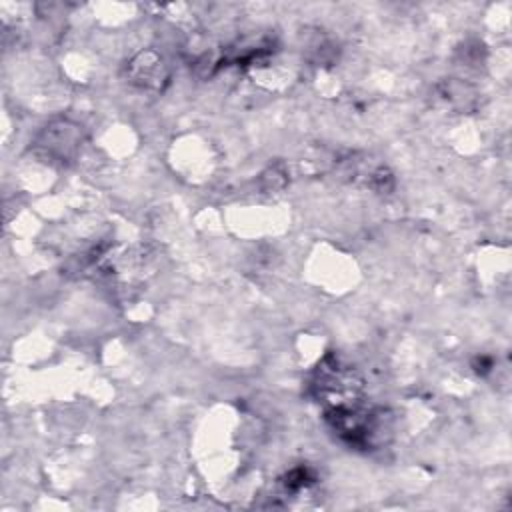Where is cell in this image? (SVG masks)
<instances>
[{"instance_id":"5","label":"cell","mask_w":512,"mask_h":512,"mask_svg":"<svg viewBox=\"0 0 512 512\" xmlns=\"http://www.w3.org/2000/svg\"><path fill=\"white\" fill-rule=\"evenodd\" d=\"M436 98L444 102V106H448L450 110L456 112H468L472 108H476L478 102V92L474 90V86L458 80V78H448L440 84H436L434 88Z\"/></svg>"},{"instance_id":"1","label":"cell","mask_w":512,"mask_h":512,"mask_svg":"<svg viewBox=\"0 0 512 512\" xmlns=\"http://www.w3.org/2000/svg\"><path fill=\"white\" fill-rule=\"evenodd\" d=\"M310 388L320 402L328 404V410L342 408L358 404V396L362 392V378L338 356L328 354L314 370Z\"/></svg>"},{"instance_id":"4","label":"cell","mask_w":512,"mask_h":512,"mask_svg":"<svg viewBox=\"0 0 512 512\" xmlns=\"http://www.w3.org/2000/svg\"><path fill=\"white\" fill-rule=\"evenodd\" d=\"M126 76L130 78L132 84L140 88L162 90L170 78V72L160 54H156L154 50H146L136 54L126 64Z\"/></svg>"},{"instance_id":"2","label":"cell","mask_w":512,"mask_h":512,"mask_svg":"<svg viewBox=\"0 0 512 512\" xmlns=\"http://www.w3.org/2000/svg\"><path fill=\"white\" fill-rule=\"evenodd\" d=\"M326 420L332 430L354 448H370L376 444V438L386 430L384 414L360 408L358 404L330 408Z\"/></svg>"},{"instance_id":"3","label":"cell","mask_w":512,"mask_h":512,"mask_svg":"<svg viewBox=\"0 0 512 512\" xmlns=\"http://www.w3.org/2000/svg\"><path fill=\"white\" fill-rule=\"evenodd\" d=\"M82 144V130L70 120H56L42 128L34 140V150L56 162H70Z\"/></svg>"}]
</instances>
